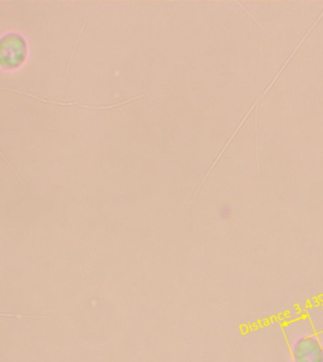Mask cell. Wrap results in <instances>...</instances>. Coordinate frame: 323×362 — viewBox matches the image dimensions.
<instances>
[{
    "label": "cell",
    "instance_id": "1",
    "mask_svg": "<svg viewBox=\"0 0 323 362\" xmlns=\"http://www.w3.org/2000/svg\"><path fill=\"white\" fill-rule=\"evenodd\" d=\"M293 362H323V341L313 332H302L290 344Z\"/></svg>",
    "mask_w": 323,
    "mask_h": 362
}]
</instances>
